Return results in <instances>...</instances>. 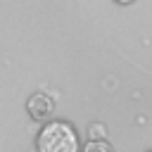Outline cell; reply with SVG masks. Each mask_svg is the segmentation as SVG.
Returning a JSON list of instances; mask_svg holds the SVG:
<instances>
[{
	"label": "cell",
	"instance_id": "cell-1",
	"mask_svg": "<svg viewBox=\"0 0 152 152\" xmlns=\"http://www.w3.org/2000/svg\"><path fill=\"white\" fill-rule=\"evenodd\" d=\"M36 152H81L76 128L66 121H48L36 135Z\"/></svg>",
	"mask_w": 152,
	"mask_h": 152
},
{
	"label": "cell",
	"instance_id": "cell-2",
	"mask_svg": "<svg viewBox=\"0 0 152 152\" xmlns=\"http://www.w3.org/2000/svg\"><path fill=\"white\" fill-rule=\"evenodd\" d=\"M26 112L31 114V119L33 121H45L48 124V119L52 116V112H55V100H52V95H48V93H33L31 97H28V102H26Z\"/></svg>",
	"mask_w": 152,
	"mask_h": 152
},
{
	"label": "cell",
	"instance_id": "cell-3",
	"mask_svg": "<svg viewBox=\"0 0 152 152\" xmlns=\"http://www.w3.org/2000/svg\"><path fill=\"white\" fill-rule=\"evenodd\" d=\"M81 152H114V147L107 140H88Z\"/></svg>",
	"mask_w": 152,
	"mask_h": 152
},
{
	"label": "cell",
	"instance_id": "cell-4",
	"mask_svg": "<svg viewBox=\"0 0 152 152\" xmlns=\"http://www.w3.org/2000/svg\"><path fill=\"white\" fill-rule=\"evenodd\" d=\"M116 2H121V5H126V2H133V0H116Z\"/></svg>",
	"mask_w": 152,
	"mask_h": 152
}]
</instances>
